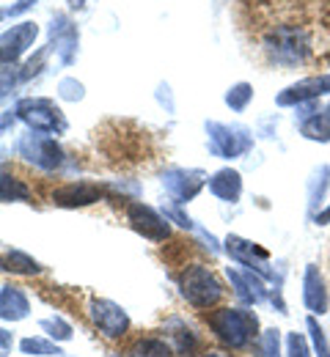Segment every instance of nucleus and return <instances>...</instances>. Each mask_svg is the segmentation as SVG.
Segmentation results:
<instances>
[{"label":"nucleus","instance_id":"nucleus-1","mask_svg":"<svg viewBox=\"0 0 330 357\" xmlns=\"http://www.w3.org/2000/svg\"><path fill=\"white\" fill-rule=\"evenodd\" d=\"M182 294L188 297L193 305L198 308H209L223 297V286L218 283V278L207 267H190L182 275Z\"/></svg>","mask_w":330,"mask_h":357},{"label":"nucleus","instance_id":"nucleus-2","mask_svg":"<svg viewBox=\"0 0 330 357\" xmlns=\"http://www.w3.org/2000/svg\"><path fill=\"white\" fill-rule=\"evenodd\" d=\"M212 327H215V333H218L229 347H237V349H239V347H245V344L253 338L256 319L248 316V313H242V311L226 308V311H220L212 316Z\"/></svg>","mask_w":330,"mask_h":357},{"label":"nucleus","instance_id":"nucleus-3","mask_svg":"<svg viewBox=\"0 0 330 357\" xmlns=\"http://www.w3.org/2000/svg\"><path fill=\"white\" fill-rule=\"evenodd\" d=\"M94 321H96V327H99L105 335H110V338H116V335H121V333L127 330V316H124L121 308H116L113 303H96Z\"/></svg>","mask_w":330,"mask_h":357},{"label":"nucleus","instance_id":"nucleus-4","mask_svg":"<svg viewBox=\"0 0 330 357\" xmlns=\"http://www.w3.org/2000/svg\"><path fill=\"white\" fill-rule=\"evenodd\" d=\"M207 357H223V355H218V352H212V355H207Z\"/></svg>","mask_w":330,"mask_h":357}]
</instances>
